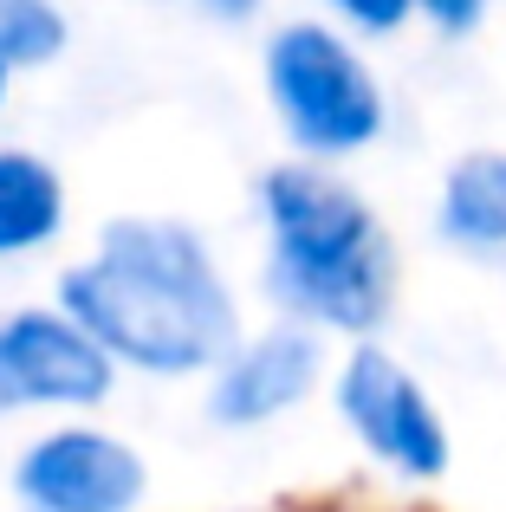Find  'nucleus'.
Here are the masks:
<instances>
[{"label": "nucleus", "instance_id": "f257e3e1", "mask_svg": "<svg viewBox=\"0 0 506 512\" xmlns=\"http://www.w3.org/2000/svg\"><path fill=\"white\" fill-rule=\"evenodd\" d=\"M52 299L143 383H202L247 325L215 234L182 214H111L98 240L59 266Z\"/></svg>", "mask_w": 506, "mask_h": 512}, {"label": "nucleus", "instance_id": "f03ea898", "mask_svg": "<svg viewBox=\"0 0 506 512\" xmlns=\"http://www.w3.org/2000/svg\"><path fill=\"white\" fill-rule=\"evenodd\" d=\"M260 221V292L273 318L312 325L331 344L383 338L403 292L390 221L331 163L286 156L253 182Z\"/></svg>", "mask_w": 506, "mask_h": 512}, {"label": "nucleus", "instance_id": "7ed1b4c3", "mask_svg": "<svg viewBox=\"0 0 506 512\" xmlns=\"http://www.w3.org/2000/svg\"><path fill=\"white\" fill-rule=\"evenodd\" d=\"M260 91L279 137L305 163H357L390 130V91L364 39L325 13H292L260 39Z\"/></svg>", "mask_w": 506, "mask_h": 512}, {"label": "nucleus", "instance_id": "20e7f679", "mask_svg": "<svg viewBox=\"0 0 506 512\" xmlns=\"http://www.w3.org/2000/svg\"><path fill=\"white\" fill-rule=\"evenodd\" d=\"M325 402L338 415L344 441L377 467L390 487L429 493L455 467V428H448L435 389L422 383V370L409 357H396L383 338L338 344L331 357Z\"/></svg>", "mask_w": 506, "mask_h": 512}, {"label": "nucleus", "instance_id": "39448f33", "mask_svg": "<svg viewBox=\"0 0 506 512\" xmlns=\"http://www.w3.org/2000/svg\"><path fill=\"white\" fill-rule=\"evenodd\" d=\"M150 454L104 415L33 422L7 461L13 512H150Z\"/></svg>", "mask_w": 506, "mask_h": 512}, {"label": "nucleus", "instance_id": "423d86ee", "mask_svg": "<svg viewBox=\"0 0 506 512\" xmlns=\"http://www.w3.org/2000/svg\"><path fill=\"white\" fill-rule=\"evenodd\" d=\"M124 370L59 299L0 305V422L104 415Z\"/></svg>", "mask_w": 506, "mask_h": 512}, {"label": "nucleus", "instance_id": "0eeeda50", "mask_svg": "<svg viewBox=\"0 0 506 512\" xmlns=\"http://www.w3.org/2000/svg\"><path fill=\"white\" fill-rule=\"evenodd\" d=\"M331 357H338V344L318 338L312 325H292V318L241 325V338L202 376L208 428H221V435H266V428L292 422L299 409H312L325 396Z\"/></svg>", "mask_w": 506, "mask_h": 512}, {"label": "nucleus", "instance_id": "6e6552de", "mask_svg": "<svg viewBox=\"0 0 506 512\" xmlns=\"http://www.w3.org/2000/svg\"><path fill=\"white\" fill-rule=\"evenodd\" d=\"M72 234V188L33 143H0V266H33Z\"/></svg>", "mask_w": 506, "mask_h": 512}, {"label": "nucleus", "instance_id": "1a4fd4ad", "mask_svg": "<svg viewBox=\"0 0 506 512\" xmlns=\"http://www.w3.org/2000/svg\"><path fill=\"white\" fill-rule=\"evenodd\" d=\"M435 234L468 260H506V150H468L442 169Z\"/></svg>", "mask_w": 506, "mask_h": 512}, {"label": "nucleus", "instance_id": "9d476101", "mask_svg": "<svg viewBox=\"0 0 506 512\" xmlns=\"http://www.w3.org/2000/svg\"><path fill=\"white\" fill-rule=\"evenodd\" d=\"M72 52V13L65 0H0V59L13 72H46Z\"/></svg>", "mask_w": 506, "mask_h": 512}, {"label": "nucleus", "instance_id": "9b49d317", "mask_svg": "<svg viewBox=\"0 0 506 512\" xmlns=\"http://www.w3.org/2000/svg\"><path fill=\"white\" fill-rule=\"evenodd\" d=\"M318 13L325 20H338L344 33H357L370 46V39H396L416 26V0H318Z\"/></svg>", "mask_w": 506, "mask_h": 512}, {"label": "nucleus", "instance_id": "f8f14e48", "mask_svg": "<svg viewBox=\"0 0 506 512\" xmlns=\"http://www.w3.org/2000/svg\"><path fill=\"white\" fill-rule=\"evenodd\" d=\"M487 13H494V0H416V26L435 33V39H448V46L474 39L487 26Z\"/></svg>", "mask_w": 506, "mask_h": 512}, {"label": "nucleus", "instance_id": "ddd939ff", "mask_svg": "<svg viewBox=\"0 0 506 512\" xmlns=\"http://www.w3.org/2000/svg\"><path fill=\"white\" fill-rule=\"evenodd\" d=\"M189 7L202 13V20H215V26H253L273 0H189Z\"/></svg>", "mask_w": 506, "mask_h": 512}, {"label": "nucleus", "instance_id": "4468645a", "mask_svg": "<svg viewBox=\"0 0 506 512\" xmlns=\"http://www.w3.org/2000/svg\"><path fill=\"white\" fill-rule=\"evenodd\" d=\"M13 85H20V72H13L7 59H0V111H7V98H13Z\"/></svg>", "mask_w": 506, "mask_h": 512}, {"label": "nucleus", "instance_id": "2eb2a0df", "mask_svg": "<svg viewBox=\"0 0 506 512\" xmlns=\"http://www.w3.org/2000/svg\"><path fill=\"white\" fill-rule=\"evenodd\" d=\"M228 512H305V506H228Z\"/></svg>", "mask_w": 506, "mask_h": 512}, {"label": "nucleus", "instance_id": "dca6fc26", "mask_svg": "<svg viewBox=\"0 0 506 512\" xmlns=\"http://www.w3.org/2000/svg\"><path fill=\"white\" fill-rule=\"evenodd\" d=\"M137 7H163V0H137Z\"/></svg>", "mask_w": 506, "mask_h": 512}]
</instances>
